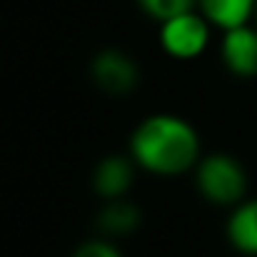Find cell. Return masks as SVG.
<instances>
[{"label":"cell","instance_id":"277c9868","mask_svg":"<svg viewBox=\"0 0 257 257\" xmlns=\"http://www.w3.org/2000/svg\"><path fill=\"white\" fill-rule=\"evenodd\" d=\"M90 80L107 97H127L140 85V65L120 48H105L90 60Z\"/></svg>","mask_w":257,"mask_h":257},{"label":"cell","instance_id":"3957f363","mask_svg":"<svg viewBox=\"0 0 257 257\" xmlns=\"http://www.w3.org/2000/svg\"><path fill=\"white\" fill-rule=\"evenodd\" d=\"M212 25L200 10H187L160 23L158 40L163 53L172 60H197L212 43Z\"/></svg>","mask_w":257,"mask_h":257},{"label":"cell","instance_id":"ba28073f","mask_svg":"<svg viewBox=\"0 0 257 257\" xmlns=\"http://www.w3.org/2000/svg\"><path fill=\"white\" fill-rule=\"evenodd\" d=\"M97 232L102 237H127L143 225V212L130 197H117V200H105V205L97 212Z\"/></svg>","mask_w":257,"mask_h":257},{"label":"cell","instance_id":"30bf717a","mask_svg":"<svg viewBox=\"0 0 257 257\" xmlns=\"http://www.w3.org/2000/svg\"><path fill=\"white\" fill-rule=\"evenodd\" d=\"M135 5L158 25L187 10H197V0H135Z\"/></svg>","mask_w":257,"mask_h":257},{"label":"cell","instance_id":"9c48e42d","mask_svg":"<svg viewBox=\"0 0 257 257\" xmlns=\"http://www.w3.org/2000/svg\"><path fill=\"white\" fill-rule=\"evenodd\" d=\"M197 10L217 30H230L255 20L257 0H197Z\"/></svg>","mask_w":257,"mask_h":257},{"label":"cell","instance_id":"7c38bea8","mask_svg":"<svg viewBox=\"0 0 257 257\" xmlns=\"http://www.w3.org/2000/svg\"><path fill=\"white\" fill-rule=\"evenodd\" d=\"M252 23H255V25H257V10H255V20H252Z\"/></svg>","mask_w":257,"mask_h":257},{"label":"cell","instance_id":"8fae6325","mask_svg":"<svg viewBox=\"0 0 257 257\" xmlns=\"http://www.w3.org/2000/svg\"><path fill=\"white\" fill-rule=\"evenodd\" d=\"M70 257H125V255H122V250L115 245V240L97 235V237H90L85 242H80V245L73 250Z\"/></svg>","mask_w":257,"mask_h":257},{"label":"cell","instance_id":"8992f818","mask_svg":"<svg viewBox=\"0 0 257 257\" xmlns=\"http://www.w3.org/2000/svg\"><path fill=\"white\" fill-rule=\"evenodd\" d=\"M138 165L135 160L120 153L105 155L95 170H92V190L95 195L105 202V200H117V197H127V192L135 185V175H138Z\"/></svg>","mask_w":257,"mask_h":257},{"label":"cell","instance_id":"52a82bcc","mask_svg":"<svg viewBox=\"0 0 257 257\" xmlns=\"http://www.w3.org/2000/svg\"><path fill=\"white\" fill-rule=\"evenodd\" d=\"M225 235L235 252L257 257V197H245L240 205L230 207Z\"/></svg>","mask_w":257,"mask_h":257},{"label":"cell","instance_id":"5b68a950","mask_svg":"<svg viewBox=\"0 0 257 257\" xmlns=\"http://www.w3.org/2000/svg\"><path fill=\"white\" fill-rule=\"evenodd\" d=\"M220 60L230 75L242 80L257 78V25H237L222 30L220 38Z\"/></svg>","mask_w":257,"mask_h":257},{"label":"cell","instance_id":"7a4b0ae2","mask_svg":"<svg viewBox=\"0 0 257 257\" xmlns=\"http://www.w3.org/2000/svg\"><path fill=\"white\" fill-rule=\"evenodd\" d=\"M195 190L202 200L217 207H235L247 197L250 177L245 165L230 153H207L192 170Z\"/></svg>","mask_w":257,"mask_h":257},{"label":"cell","instance_id":"6da1fadb","mask_svg":"<svg viewBox=\"0 0 257 257\" xmlns=\"http://www.w3.org/2000/svg\"><path fill=\"white\" fill-rule=\"evenodd\" d=\"M127 153L140 170L155 177H180L200 163L202 140L190 120L175 112H153L130 133Z\"/></svg>","mask_w":257,"mask_h":257}]
</instances>
